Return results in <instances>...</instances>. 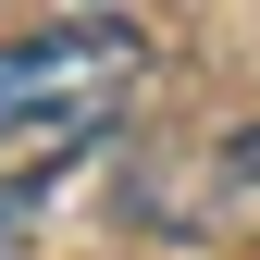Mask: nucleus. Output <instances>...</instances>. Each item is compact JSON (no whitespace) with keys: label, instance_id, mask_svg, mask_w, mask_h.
<instances>
[{"label":"nucleus","instance_id":"obj_1","mask_svg":"<svg viewBox=\"0 0 260 260\" xmlns=\"http://www.w3.org/2000/svg\"><path fill=\"white\" fill-rule=\"evenodd\" d=\"M137 75H149V38L112 25V13H62L38 38H13L0 50V149H75V137H100L137 100Z\"/></svg>","mask_w":260,"mask_h":260},{"label":"nucleus","instance_id":"obj_2","mask_svg":"<svg viewBox=\"0 0 260 260\" xmlns=\"http://www.w3.org/2000/svg\"><path fill=\"white\" fill-rule=\"evenodd\" d=\"M38 211H50V174H13V186H0V260H25Z\"/></svg>","mask_w":260,"mask_h":260},{"label":"nucleus","instance_id":"obj_3","mask_svg":"<svg viewBox=\"0 0 260 260\" xmlns=\"http://www.w3.org/2000/svg\"><path fill=\"white\" fill-rule=\"evenodd\" d=\"M223 174H236L248 199H260V124H236V149H223Z\"/></svg>","mask_w":260,"mask_h":260}]
</instances>
